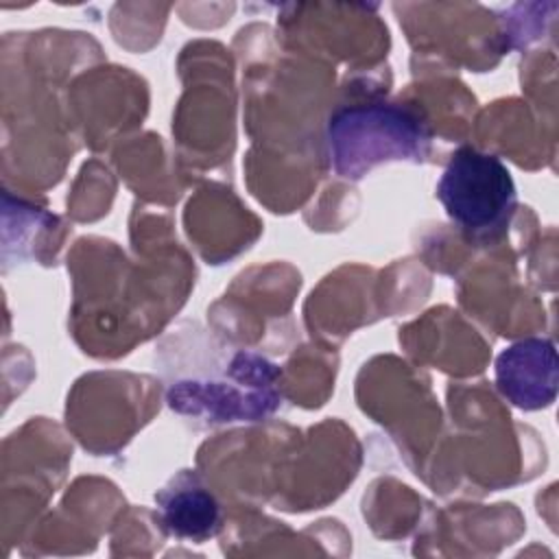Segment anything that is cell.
Here are the masks:
<instances>
[{
  "mask_svg": "<svg viewBox=\"0 0 559 559\" xmlns=\"http://www.w3.org/2000/svg\"><path fill=\"white\" fill-rule=\"evenodd\" d=\"M328 151L334 173L358 181L389 162H421L430 151V127L404 103H358L338 107L328 120Z\"/></svg>",
  "mask_w": 559,
  "mask_h": 559,
  "instance_id": "1",
  "label": "cell"
},
{
  "mask_svg": "<svg viewBox=\"0 0 559 559\" xmlns=\"http://www.w3.org/2000/svg\"><path fill=\"white\" fill-rule=\"evenodd\" d=\"M496 386L522 411H542L557 397V349L548 338H522L496 356Z\"/></svg>",
  "mask_w": 559,
  "mask_h": 559,
  "instance_id": "4",
  "label": "cell"
},
{
  "mask_svg": "<svg viewBox=\"0 0 559 559\" xmlns=\"http://www.w3.org/2000/svg\"><path fill=\"white\" fill-rule=\"evenodd\" d=\"M157 515L164 528L194 544L214 537L223 526V511L216 496L190 469H181L155 493Z\"/></svg>",
  "mask_w": 559,
  "mask_h": 559,
  "instance_id": "5",
  "label": "cell"
},
{
  "mask_svg": "<svg viewBox=\"0 0 559 559\" xmlns=\"http://www.w3.org/2000/svg\"><path fill=\"white\" fill-rule=\"evenodd\" d=\"M437 199L465 238L480 245L504 236L518 207V190L507 164L472 146H461L448 159Z\"/></svg>",
  "mask_w": 559,
  "mask_h": 559,
  "instance_id": "2",
  "label": "cell"
},
{
  "mask_svg": "<svg viewBox=\"0 0 559 559\" xmlns=\"http://www.w3.org/2000/svg\"><path fill=\"white\" fill-rule=\"evenodd\" d=\"M277 369L260 356L238 354L227 378L179 382L168 391V402L179 413H203L214 421L260 419L277 406L273 380Z\"/></svg>",
  "mask_w": 559,
  "mask_h": 559,
  "instance_id": "3",
  "label": "cell"
}]
</instances>
